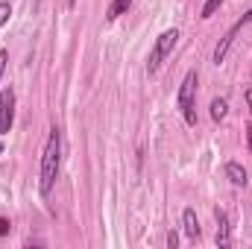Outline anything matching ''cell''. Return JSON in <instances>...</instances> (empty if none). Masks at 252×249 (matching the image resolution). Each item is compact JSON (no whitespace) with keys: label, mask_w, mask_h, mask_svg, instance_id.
Masks as SVG:
<instances>
[{"label":"cell","mask_w":252,"mask_h":249,"mask_svg":"<svg viewBox=\"0 0 252 249\" xmlns=\"http://www.w3.org/2000/svg\"><path fill=\"white\" fill-rule=\"evenodd\" d=\"M226 179H229L235 187H247V182H250L247 167H244V164H238V161H229V164H226Z\"/></svg>","instance_id":"6"},{"label":"cell","mask_w":252,"mask_h":249,"mask_svg":"<svg viewBox=\"0 0 252 249\" xmlns=\"http://www.w3.org/2000/svg\"><path fill=\"white\" fill-rule=\"evenodd\" d=\"M129 6H132V0H115L112 3V9H109V21H118L121 15L129 12Z\"/></svg>","instance_id":"9"},{"label":"cell","mask_w":252,"mask_h":249,"mask_svg":"<svg viewBox=\"0 0 252 249\" xmlns=\"http://www.w3.org/2000/svg\"><path fill=\"white\" fill-rule=\"evenodd\" d=\"M182 226H185V235L190 241H199V220H196V211L193 208H185L182 211Z\"/></svg>","instance_id":"7"},{"label":"cell","mask_w":252,"mask_h":249,"mask_svg":"<svg viewBox=\"0 0 252 249\" xmlns=\"http://www.w3.org/2000/svg\"><path fill=\"white\" fill-rule=\"evenodd\" d=\"M196 82H199L196 70H188L182 85H179V97H176V103L182 109V118H185L188 126H196Z\"/></svg>","instance_id":"2"},{"label":"cell","mask_w":252,"mask_h":249,"mask_svg":"<svg viewBox=\"0 0 252 249\" xmlns=\"http://www.w3.org/2000/svg\"><path fill=\"white\" fill-rule=\"evenodd\" d=\"M220 6H223V0H208V3L202 6V18H211V15L220 9Z\"/></svg>","instance_id":"10"},{"label":"cell","mask_w":252,"mask_h":249,"mask_svg":"<svg viewBox=\"0 0 252 249\" xmlns=\"http://www.w3.org/2000/svg\"><path fill=\"white\" fill-rule=\"evenodd\" d=\"M247 103H250V112H252V88L247 91Z\"/></svg>","instance_id":"16"},{"label":"cell","mask_w":252,"mask_h":249,"mask_svg":"<svg viewBox=\"0 0 252 249\" xmlns=\"http://www.w3.org/2000/svg\"><path fill=\"white\" fill-rule=\"evenodd\" d=\"M59 167H62V132L53 126L41 153V176H38V190L41 196H50V190L59 179Z\"/></svg>","instance_id":"1"},{"label":"cell","mask_w":252,"mask_h":249,"mask_svg":"<svg viewBox=\"0 0 252 249\" xmlns=\"http://www.w3.org/2000/svg\"><path fill=\"white\" fill-rule=\"evenodd\" d=\"M176 41H179V30H164V32L156 38V44H153V50H150V59H147V73H156V70L161 67V62L173 53Z\"/></svg>","instance_id":"3"},{"label":"cell","mask_w":252,"mask_h":249,"mask_svg":"<svg viewBox=\"0 0 252 249\" xmlns=\"http://www.w3.org/2000/svg\"><path fill=\"white\" fill-rule=\"evenodd\" d=\"M214 217H217V247L229 249L232 247V226H229V217H226L220 208L214 211Z\"/></svg>","instance_id":"5"},{"label":"cell","mask_w":252,"mask_h":249,"mask_svg":"<svg viewBox=\"0 0 252 249\" xmlns=\"http://www.w3.org/2000/svg\"><path fill=\"white\" fill-rule=\"evenodd\" d=\"M238 24H241V27H247V24H252V12H247V15H244V18H241Z\"/></svg>","instance_id":"15"},{"label":"cell","mask_w":252,"mask_h":249,"mask_svg":"<svg viewBox=\"0 0 252 249\" xmlns=\"http://www.w3.org/2000/svg\"><path fill=\"white\" fill-rule=\"evenodd\" d=\"M176 244H179V235H176V232H170V235H167V247L173 249Z\"/></svg>","instance_id":"13"},{"label":"cell","mask_w":252,"mask_h":249,"mask_svg":"<svg viewBox=\"0 0 252 249\" xmlns=\"http://www.w3.org/2000/svg\"><path fill=\"white\" fill-rule=\"evenodd\" d=\"M6 59H9V53L0 50V79H3V70H6Z\"/></svg>","instance_id":"12"},{"label":"cell","mask_w":252,"mask_h":249,"mask_svg":"<svg viewBox=\"0 0 252 249\" xmlns=\"http://www.w3.org/2000/svg\"><path fill=\"white\" fill-rule=\"evenodd\" d=\"M226 115H229V103H226L223 97L211 100V118H214V121H223Z\"/></svg>","instance_id":"8"},{"label":"cell","mask_w":252,"mask_h":249,"mask_svg":"<svg viewBox=\"0 0 252 249\" xmlns=\"http://www.w3.org/2000/svg\"><path fill=\"white\" fill-rule=\"evenodd\" d=\"M0 153H3V144H0Z\"/></svg>","instance_id":"18"},{"label":"cell","mask_w":252,"mask_h":249,"mask_svg":"<svg viewBox=\"0 0 252 249\" xmlns=\"http://www.w3.org/2000/svg\"><path fill=\"white\" fill-rule=\"evenodd\" d=\"M6 232H9V220H6V217H0V238H3Z\"/></svg>","instance_id":"14"},{"label":"cell","mask_w":252,"mask_h":249,"mask_svg":"<svg viewBox=\"0 0 252 249\" xmlns=\"http://www.w3.org/2000/svg\"><path fill=\"white\" fill-rule=\"evenodd\" d=\"M9 15H12V6H9V3H0V27L9 21Z\"/></svg>","instance_id":"11"},{"label":"cell","mask_w":252,"mask_h":249,"mask_svg":"<svg viewBox=\"0 0 252 249\" xmlns=\"http://www.w3.org/2000/svg\"><path fill=\"white\" fill-rule=\"evenodd\" d=\"M247 141H250V150H252V126L247 129Z\"/></svg>","instance_id":"17"},{"label":"cell","mask_w":252,"mask_h":249,"mask_svg":"<svg viewBox=\"0 0 252 249\" xmlns=\"http://www.w3.org/2000/svg\"><path fill=\"white\" fill-rule=\"evenodd\" d=\"M15 121V91L3 88L0 91V135H6Z\"/></svg>","instance_id":"4"}]
</instances>
